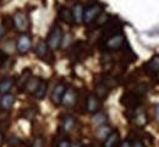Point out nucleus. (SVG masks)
Returning a JSON list of instances; mask_svg holds the SVG:
<instances>
[{
	"label": "nucleus",
	"mask_w": 159,
	"mask_h": 147,
	"mask_svg": "<svg viewBox=\"0 0 159 147\" xmlns=\"http://www.w3.org/2000/svg\"><path fill=\"white\" fill-rule=\"evenodd\" d=\"M61 41H62V31L59 26H54L48 36V41H47V44L50 49H58L60 45H61Z\"/></svg>",
	"instance_id": "obj_1"
},
{
	"label": "nucleus",
	"mask_w": 159,
	"mask_h": 147,
	"mask_svg": "<svg viewBox=\"0 0 159 147\" xmlns=\"http://www.w3.org/2000/svg\"><path fill=\"white\" fill-rule=\"evenodd\" d=\"M102 14V6L99 4H93L89 7H87L83 12V21L84 23L89 25L94 20H97V17Z\"/></svg>",
	"instance_id": "obj_2"
},
{
	"label": "nucleus",
	"mask_w": 159,
	"mask_h": 147,
	"mask_svg": "<svg viewBox=\"0 0 159 147\" xmlns=\"http://www.w3.org/2000/svg\"><path fill=\"white\" fill-rule=\"evenodd\" d=\"M12 23L14 26L16 27L17 31L20 32H26L30 27V21H28V17L26 16V14H23L22 11H17L14 17H12Z\"/></svg>",
	"instance_id": "obj_3"
},
{
	"label": "nucleus",
	"mask_w": 159,
	"mask_h": 147,
	"mask_svg": "<svg viewBox=\"0 0 159 147\" xmlns=\"http://www.w3.org/2000/svg\"><path fill=\"white\" fill-rule=\"evenodd\" d=\"M141 103V96L136 92H127L121 97V104L126 108H136Z\"/></svg>",
	"instance_id": "obj_4"
},
{
	"label": "nucleus",
	"mask_w": 159,
	"mask_h": 147,
	"mask_svg": "<svg viewBox=\"0 0 159 147\" xmlns=\"http://www.w3.org/2000/svg\"><path fill=\"white\" fill-rule=\"evenodd\" d=\"M125 43V37L121 33H116L114 36H110L105 41V47L109 50H118L120 49Z\"/></svg>",
	"instance_id": "obj_5"
},
{
	"label": "nucleus",
	"mask_w": 159,
	"mask_h": 147,
	"mask_svg": "<svg viewBox=\"0 0 159 147\" xmlns=\"http://www.w3.org/2000/svg\"><path fill=\"white\" fill-rule=\"evenodd\" d=\"M77 101V92L75 88H67L64 93V97H62V101L61 103L65 105V107H72L75 105Z\"/></svg>",
	"instance_id": "obj_6"
},
{
	"label": "nucleus",
	"mask_w": 159,
	"mask_h": 147,
	"mask_svg": "<svg viewBox=\"0 0 159 147\" xmlns=\"http://www.w3.org/2000/svg\"><path fill=\"white\" fill-rule=\"evenodd\" d=\"M65 91H66V87H65L64 84H58L54 87V90L52 92V102L55 105L61 104V101H62Z\"/></svg>",
	"instance_id": "obj_7"
},
{
	"label": "nucleus",
	"mask_w": 159,
	"mask_h": 147,
	"mask_svg": "<svg viewBox=\"0 0 159 147\" xmlns=\"http://www.w3.org/2000/svg\"><path fill=\"white\" fill-rule=\"evenodd\" d=\"M31 45H32V41H31V37L28 34H22L19 41H17V50L20 54H26L30 49H31Z\"/></svg>",
	"instance_id": "obj_8"
},
{
	"label": "nucleus",
	"mask_w": 159,
	"mask_h": 147,
	"mask_svg": "<svg viewBox=\"0 0 159 147\" xmlns=\"http://www.w3.org/2000/svg\"><path fill=\"white\" fill-rule=\"evenodd\" d=\"M146 70L151 75H157L159 74V54L154 55L146 65Z\"/></svg>",
	"instance_id": "obj_9"
},
{
	"label": "nucleus",
	"mask_w": 159,
	"mask_h": 147,
	"mask_svg": "<svg viewBox=\"0 0 159 147\" xmlns=\"http://www.w3.org/2000/svg\"><path fill=\"white\" fill-rule=\"evenodd\" d=\"M100 107L99 98L97 96H93L91 94L88 98H87V112L89 113H97L98 109Z\"/></svg>",
	"instance_id": "obj_10"
},
{
	"label": "nucleus",
	"mask_w": 159,
	"mask_h": 147,
	"mask_svg": "<svg viewBox=\"0 0 159 147\" xmlns=\"http://www.w3.org/2000/svg\"><path fill=\"white\" fill-rule=\"evenodd\" d=\"M119 132L118 131H111L109 134V136L104 140V144H103V147H118L119 145Z\"/></svg>",
	"instance_id": "obj_11"
},
{
	"label": "nucleus",
	"mask_w": 159,
	"mask_h": 147,
	"mask_svg": "<svg viewBox=\"0 0 159 147\" xmlns=\"http://www.w3.org/2000/svg\"><path fill=\"white\" fill-rule=\"evenodd\" d=\"M15 103V96L10 94V93H6V94H2V97L0 98V107L1 109L4 110H9L11 109V107Z\"/></svg>",
	"instance_id": "obj_12"
},
{
	"label": "nucleus",
	"mask_w": 159,
	"mask_h": 147,
	"mask_svg": "<svg viewBox=\"0 0 159 147\" xmlns=\"http://www.w3.org/2000/svg\"><path fill=\"white\" fill-rule=\"evenodd\" d=\"M32 77V72H31V70L30 69H26L25 71H22V74L20 75V77L17 79V81H16V86L22 90V88H25L26 87V85L28 82V80Z\"/></svg>",
	"instance_id": "obj_13"
},
{
	"label": "nucleus",
	"mask_w": 159,
	"mask_h": 147,
	"mask_svg": "<svg viewBox=\"0 0 159 147\" xmlns=\"http://www.w3.org/2000/svg\"><path fill=\"white\" fill-rule=\"evenodd\" d=\"M71 12H72L74 21L76 22V23H81V22L83 21V12H84V9H83V6H82L81 4H76V5L72 7Z\"/></svg>",
	"instance_id": "obj_14"
},
{
	"label": "nucleus",
	"mask_w": 159,
	"mask_h": 147,
	"mask_svg": "<svg viewBox=\"0 0 159 147\" xmlns=\"http://www.w3.org/2000/svg\"><path fill=\"white\" fill-rule=\"evenodd\" d=\"M59 19L65 23H72L74 22V17H72V12L71 10H69L67 7H61L59 10Z\"/></svg>",
	"instance_id": "obj_15"
},
{
	"label": "nucleus",
	"mask_w": 159,
	"mask_h": 147,
	"mask_svg": "<svg viewBox=\"0 0 159 147\" xmlns=\"http://www.w3.org/2000/svg\"><path fill=\"white\" fill-rule=\"evenodd\" d=\"M47 87H48L47 81H45V80H40L37 90H36L34 93H33V94L36 96V98H38V99H43V98H44V96H45V93H47Z\"/></svg>",
	"instance_id": "obj_16"
},
{
	"label": "nucleus",
	"mask_w": 159,
	"mask_h": 147,
	"mask_svg": "<svg viewBox=\"0 0 159 147\" xmlns=\"http://www.w3.org/2000/svg\"><path fill=\"white\" fill-rule=\"evenodd\" d=\"M74 127H75V118L71 117V115L64 117V120H62V129H64L66 132H70V131H72Z\"/></svg>",
	"instance_id": "obj_17"
},
{
	"label": "nucleus",
	"mask_w": 159,
	"mask_h": 147,
	"mask_svg": "<svg viewBox=\"0 0 159 147\" xmlns=\"http://www.w3.org/2000/svg\"><path fill=\"white\" fill-rule=\"evenodd\" d=\"M12 86H14V81H12V79L6 77V79L1 80V82H0V93H2V94L9 93V91L11 90V87H12Z\"/></svg>",
	"instance_id": "obj_18"
},
{
	"label": "nucleus",
	"mask_w": 159,
	"mask_h": 147,
	"mask_svg": "<svg viewBox=\"0 0 159 147\" xmlns=\"http://www.w3.org/2000/svg\"><path fill=\"white\" fill-rule=\"evenodd\" d=\"M110 132H111V130H110L109 126L102 125L97 129V131H96V136H97V139H99V140H102V141H104V140L109 136Z\"/></svg>",
	"instance_id": "obj_19"
},
{
	"label": "nucleus",
	"mask_w": 159,
	"mask_h": 147,
	"mask_svg": "<svg viewBox=\"0 0 159 147\" xmlns=\"http://www.w3.org/2000/svg\"><path fill=\"white\" fill-rule=\"evenodd\" d=\"M108 93H109V87L107 86L105 84H103V82H100V84L97 85V87H96V96L102 99V98H105L107 96H108Z\"/></svg>",
	"instance_id": "obj_20"
},
{
	"label": "nucleus",
	"mask_w": 159,
	"mask_h": 147,
	"mask_svg": "<svg viewBox=\"0 0 159 147\" xmlns=\"http://www.w3.org/2000/svg\"><path fill=\"white\" fill-rule=\"evenodd\" d=\"M36 54L42 58V59H44L45 58V55L48 54V44L47 42H44V41H42L37 44V47H36Z\"/></svg>",
	"instance_id": "obj_21"
},
{
	"label": "nucleus",
	"mask_w": 159,
	"mask_h": 147,
	"mask_svg": "<svg viewBox=\"0 0 159 147\" xmlns=\"http://www.w3.org/2000/svg\"><path fill=\"white\" fill-rule=\"evenodd\" d=\"M92 123H93V125H96V126L104 125V124L107 123V115H105L104 113H102V112H97V113L94 114L93 119H92Z\"/></svg>",
	"instance_id": "obj_22"
},
{
	"label": "nucleus",
	"mask_w": 159,
	"mask_h": 147,
	"mask_svg": "<svg viewBox=\"0 0 159 147\" xmlns=\"http://www.w3.org/2000/svg\"><path fill=\"white\" fill-rule=\"evenodd\" d=\"M39 79H37V77H31L30 80H28V82L26 85V90H27V92H30V93H34V91L37 90V87H38V85H39Z\"/></svg>",
	"instance_id": "obj_23"
},
{
	"label": "nucleus",
	"mask_w": 159,
	"mask_h": 147,
	"mask_svg": "<svg viewBox=\"0 0 159 147\" xmlns=\"http://www.w3.org/2000/svg\"><path fill=\"white\" fill-rule=\"evenodd\" d=\"M146 122H147V118H146L143 114H139V115H136V118H135V123L139 126L146 124Z\"/></svg>",
	"instance_id": "obj_24"
},
{
	"label": "nucleus",
	"mask_w": 159,
	"mask_h": 147,
	"mask_svg": "<svg viewBox=\"0 0 159 147\" xmlns=\"http://www.w3.org/2000/svg\"><path fill=\"white\" fill-rule=\"evenodd\" d=\"M70 43H71V34H66V36L62 38V41H61V45H60V47L66 48V47H69V45H70Z\"/></svg>",
	"instance_id": "obj_25"
},
{
	"label": "nucleus",
	"mask_w": 159,
	"mask_h": 147,
	"mask_svg": "<svg viewBox=\"0 0 159 147\" xmlns=\"http://www.w3.org/2000/svg\"><path fill=\"white\" fill-rule=\"evenodd\" d=\"M33 147H43V141L40 137H37L34 140V144H33Z\"/></svg>",
	"instance_id": "obj_26"
},
{
	"label": "nucleus",
	"mask_w": 159,
	"mask_h": 147,
	"mask_svg": "<svg viewBox=\"0 0 159 147\" xmlns=\"http://www.w3.org/2000/svg\"><path fill=\"white\" fill-rule=\"evenodd\" d=\"M71 145H70V142L67 141V140H61L59 142V145H58V147H70Z\"/></svg>",
	"instance_id": "obj_27"
},
{
	"label": "nucleus",
	"mask_w": 159,
	"mask_h": 147,
	"mask_svg": "<svg viewBox=\"0 0 159 147\" xmlns=\"http://www.w3.org/2000/svg\"><path fill=\"white\" fill-rule=\"evenodd\" d=\"M5 59H6V54L4 52L0 50V66H2L4 63H5Z\"/></svg>",
	"instance_id": "obj_28"
},
{
	"label": "nucleus",
	"mask_w": 159,
	"mask_h": 147,
	"mask_svg": "<svg viewBox=\"0 0 159 147\" xmlns=\"http://www.w3.org/2000/svg\"><path fill=\"white\" fill-rule=\"evenodd\" d=\"M132 147H144V145H143V142H142V141H139V140H135V141L132 142Z\"/></svg>",
	"instance_id": "obj_29"
},
{
	"label": "nucleus",
	"mask_w": 159,
	"mask_h": 147,
	"mask_svg": "<svg viewBox=\"0 0 159 147\" xmlns=\"http://www.w3.org/2000/svg\"><path fill=\"white\" fill-rule=\"evenodd\" d=\"M5 32H6V28H5L4 26H1V25H0V39H1L2 37H4Z\"/></svg>",
	"instance_id": "obj_30"
},
{
	"label": "nucleus",
	"mask_w": 159,
	"mask_h": 147,
	"mask_svg": "<svg viewBox=\"0 0 159 147\" xmlns=\"http://www.w3.org/2000/svg\"><path fill=\"white\" fill-rule=\"evenodd\" d=\"M120 147H132V145L130 144V141H126V140H125V141H122V142H121Z\"/></svg>",
	"instance_id": "obj_31"
},
{
	"label": "nucleus",
	"mask_w": 159,
	"mask_h": 147,
	"mask_svg": "<svg viewBox=\"0 0 159 147\" xmlns=\"http://www.w3.org/2000/svg\"><path fill=\"white\" fill-rule=\"evenodd\" d=\"M156 117H157V119L159 120V105L156 107Z\"/></svg>",
	"instance_id": "obj_32"
},
{
	"label": "nucleus",
	"mask_w": 159,
	"mask_h": 147,
	"mask_svg": "<svg viewBox=\"0 0 159 147\" xmlns=\"http://www.w3.org/2000/svg\"><path fill=\"white\" fill-rule=\"evenodd\" d=\"M2 142H4V136H2V134L0 132V147L2 145Z\"/></svg>",
	"instance_id": "obj_33"
},
{
	"label": "nucleus",
	"mask_w": 159,
	"mask_h": 147,
	"mask_svg": "<svg viewBox=\"0 0 159 147\" xmlns=\"http://www.w3.org/2000/svg\"><path fill=\"white\" fill-rule=\"evenodd\" d=\"M70 147H80V145H77V144H75V145H72V146H70Z\"/></svg>",
	"instance_id": "obj_34"
},
{
	"label": "nucleus",
	"mask_w": 159,
	"mask_h": 147,
	"mask_svg": "<svg viewBox=\"0 0 159 147\" xmlns=\"http://www.w3.org/2000/svg\"><path fill=\"white\" fill-rule=\"evenodd\" d=\"M86 147H87V146H86Z\"/></svg>",
	"instance_id": "obj_35"
}]
</instances>
